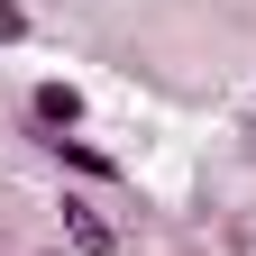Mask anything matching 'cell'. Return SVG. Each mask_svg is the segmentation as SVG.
I'll return each mask as SVG.
<instances>
[{
	"mask_svg": "<svg viewBox=\"0 0 256 256\" xmlns=\"http://www.w3.org/2000/svg\"><path fill=\"white\" fill-rule=\"evenodd\" d=\"M64 238H74L82 256H119V229H110L92 202H64Z\"/></svg>",
	"mask_w": 256,
	"mask_h": 256,
	"instance_id": "cell-1",
	"label": "cell"
},
{
	"mask_svg": "<svg viewBox=\"0 0 256 256\" xmlns=\"http://www.w3.org/2000/svg\"><path fill=\"white\" fill-rule=\"evenodd\" d=\"M37 119H46L55 138H64V128L82 119V92H74V82H46V92H37Z\"/></svg>",
	"mask_w": 256,
	"mask_h": 256,
	"instance_id": "cell-2",
	"label": "cell"
},
{
	"mask_svg": "<svg viewBox=\"0 0 256 256\" xmlns=\"http://www.w3.org/2000/svg\"><path fill=\"white\" fill-rule=\"evenodd\" d=\"M18 37H28V18L10 10V0H0V46H18Z\"/></svg>",
	"mask_w": 256,
	"mask_h": 256,
	"instance_id": "cell-3",
	"label": "cell"
}]
</instances>
